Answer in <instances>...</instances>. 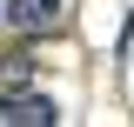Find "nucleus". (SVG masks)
<instances>
[{"instance_id":"f257e3e1","label":"nucleus","mask_w":134,"mask_h":127,"mask_svg":"<svg viewBox=\"0 0 134 127\" xmlns=\"http://www.w3.org/2000/svg\"><path fill=\"white\" fill-rule=\"evenodd\" d=\"M60 120V107H54L47 94H27V87H0V127H54Z\"/></svg>"},{"instance_id":"20e7f679","label":"nucleus","mask_w":134,"mask_h":127,"mask_svg":"<svg viewBox=\"0 0 134 127\" xmlns=\"http://www.w3.org/2000/svg\"><path fill=\"white\" fill-rule=\"evenodd\" d=\"M0 27H7V0H0Z\"/></svg>"},{"instance_id":"7ed1b4c3","label":"nucleus","mask_w":134,"mask_h":127,"mask_svg":"<svg viewBox=\"0 0 134 127\" xmlns=\"http://www.w3.org/2000/svg\"><path fill=\"white\" fill-rule=\"evenodd\" d=\"M0 74H7V87H14V80H27V74H34V54H7V67H0Z\"/></svg>"},{"instance_id":"f03ea898","label":"nucleus","mask_w":134,"mask_h":127,"mask_svg":"<svg viewBox=\"0 0 134 127\" xmlns=\"http://www.w3.org/2000/svg\"><path fill=\"white\" fill-rule=\"evenodd\" d=\"M7 27H20V33H54V27H60V0H7Z\"/></svg>"}]
</instances>
